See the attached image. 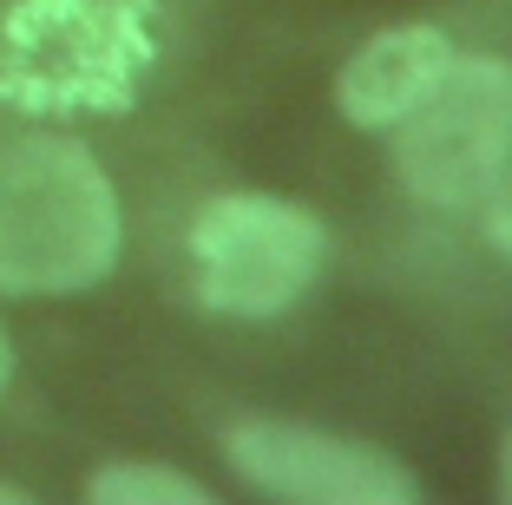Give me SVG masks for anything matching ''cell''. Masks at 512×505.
<instances>
[{"label":"cell","instance_id":"1","mask_svg":"<svg viewBox=\"0 0 512 505\" xmlns=\"http://www.w3.org/2000/svg\"><path fill=\"white\" fill-rule=\"evenodd\" d=\"M165 0H14L0 14V105L27 119H112L145 99Z\"/></svg>","mask_w":512,"mask_h":505},{"label":"cell","instance_id":"2","mask_svg":"<svg viewBox=\"0 0 512 505\" xmlns=\"http://www.w3.org/2000/svg\"><path fill=\"white\" fill-rule=\"evenodd\" d=\"M119 263V191L79 138H0V296H73Z\"/></svg>","mask_w":512,"mask_h":505},{"label":"cell","instance_id":"3","mask_svg":"<svg viewBox=\"0 0 512 505\" xmlns=\"http://www.w3.org/2000/svg\"><path fill=\"white\" fill-rule=\"evenodd\" d=\"M512 132V66L467 53L394 119L401 184L434 210H480Z\"/></svg>","mask_w":512,"mask_h":505},{"label":"cell","instance_id":"4","mask_svg":"<svg viewBox=\"0 0 512 505\" xmlns=\"http://www.w3.org/2000/svg\"><path fill=\"white\" fill-rule=\"evenodd\" d=\"M322 223L263 191H224L191 217L197 302L217 315H283L322 276Z\"/></svg>","mask_w":512,"mask_h":505},{"label":"cell","instance_id":"5","mask_svg":"<svg viewBox=\"0 0 512 505\" xmlns=\"http://www.w3.org/2000/svg\"><path fill=\"white\" fill-rule=\"evenodd\" d=\"M224 453L250 486L296 505H414L421 486L362 440L289 420H243L224 433Z\"/></svg>","mask_w":512,"mask_h":505},{"label":"cell","instance_id":"6","mask_svg":"<svg viewBox=\"0 0 512 505\" xmlns=\"http://www.w3.org/2000/svg\"><path fill=\"white\" fill-rule=\"evenodd\" d=\"M447 60H453V46H447L440 27H421V20H414V27H388L342 66L335 99H342V112L355 125H394L407 105L440 79Z\"/></svg>","mask_w":512,"mask_h":505},{"label":"cell","instance_id":"7","mask_svg":"<svg viewBox=\"0 0 512 505\" xmlns=\"http://www.w3.org/2000/svg\"><path fill=\"white\" fill-rule=\"evenodd\" d=\"M86 499L99 505H211V486L171 473V466H145V460H125V466H99L86 479Z\"/></svg>","mask_w":512,"mask_h":505},{"label":"cell","instance_id":"8","mask_svg":"<svg viewBox=\"0 0 512 505\" xmlns=\"http://www.w3.org/2000/svg\"><path fill=\"white\" fill-rule=\"evenodd\" d=\"M486 223H493V243L512 256V132H506V158H499V178L486 191Z\"/></svg>","mask_w":512,"mask_h":505},{"label":"cell","instance_id":"9","mask_svg":"<svg viewBox=\"0 0 512 505\" xmlns=\"http://www.w3.org/2000/svg\"><path fill=\"white\" fill-rule=\"evenodd\" d=\"M7 381H14V342H7V328H0V394H7Z\"/></svg>","mask_w":512,"mask_h":505},{"label":"cell","instance_id":"10","mask_svg":"<svg viewBox=\"0 0 512 505\" xmlns=\"http://www.w3.org/2000/svg\"><path fill=\"white\" fill-rule=\"evenodd\" d=\"M499 492H506V505H512V440H506V473H499Z\"/></svg>","mask_w":512,"mask_h":505},{"label":"cell","instance_id":"11","mask_svg":"<svg viewBox=\"0 0 512 505\" xmlns=\"http://www.w3.org/2000/svg\"><path fill=\"white\" fill-rule=\"evenodd\" d=\"M0 505H27V492H20V486H0Z\"/></svg>","mask_w":512,"mask_h":505}]
</instances>
